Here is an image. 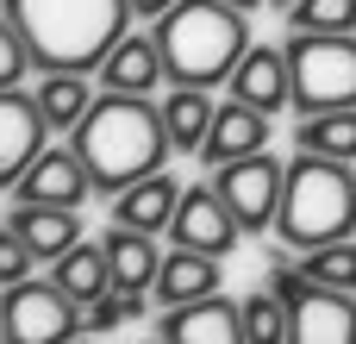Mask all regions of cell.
Here are the masks:
<instances>
[{"label": "cell", "instance_id": "obj_34", "mask_svg": "<svg viewBox=\"0 0 356 344\" xmlns=\"http://www.w3.org/2000/svg\"><path fill=\"white\" fill-rule=\"evenodd\" d=\"M144 344H169V338H144Z\"/></svg>", "mask_w": 356, "mask_h": 344}, {"label": "cell", "instance_id": "obj_9", "mask_svg": "<svg viewBox=\"0 0 356 344\" xmlns=\"http://www.w3.org/2000/svg\"><path fill=\"white\" fill-rule=\"evenodd\" d=\"M238 238H244V226H238V213L219 201L213 182L181 188V207H175V219H169V244H181V251H207V257H232Z\"/></svg>", "mask_w": 356, "mask_h": 344}, {"label": "cell", "instance_id": "obj_16", "mask_svg": "<svg viewBox=\"0 0 356 344\" xmlns=\"http://www.w3.org/2000/svg\"><path fill=\"white\" fill-rule=\"evenodd\" d=\"M6 226L31 244L38 263H56L63 251L81 244V207H31V201H19V207L6 213Z\"/></svg>", "mask_w": 356, "mask_h": 344}, {"label": "cell", "instance_id": "obj_14", "mask_svg": "<svg viewBox=\"0 0 356 344\" xmlns=\"http://www.w3.org/2000/svg\"><path fill=\"white\" fill-rule=\"evenodd\" d=\"M169 344H250L244 338V307L225 301V295H207V301H188V307H163V326Z\"/></svg>", "mask_w": 356, "mask_h": 344}, {"label": "cell", "instance_id": "obj_33", "mask_svg": "<svg viewBox=\"0 0 356 344\" xmlns=\"http://www.w3.org/2000/svg\"><path fill=\"white\" fill-rule=\"evenodd\" d=\"M275 6H282V13H288V6H294V0H275Z\"/></svg>", "mask_w": 356, "mask_h": 344}, {"label": "cell", "instance_id": "obj_24", "mask_svg": "<svg viewBox=\"0 0 356 344\" xmlns=\"http://www.w3.org/2000/svg\"><path fill=\"white\" fill-rule=\"evenodd\" d=\"M288 31H356V0H294Z\"/></svg>", "mask_w": 356, "mask_h": 344}, {"label": "cell", "instance_id": "obj_29", "mask_svg": "<svg viewBox=\"0 0 356 344\" xmlns=\"http://www.w3.org/2000/svg\"><path fill=\"white\" fill-rule=\"evenodd\" d=\"M31 263H38V257H31V244H25L13 226H0V288L25 282V276H31Z\"/></svg>", "mask_w": 356, "mask_h": 344}, {"label": "cell", "instance_id": "obj_18", "mask_svg": "<svg viewBox=\"0 0 356 344\" xmlns=\"http://www.w3.org/2000/svg\"><path fill=\"white\" fill-rule=\"evenodd\" d=\"M175 207H181V182L156 169V175L131 182L125 194H113V226H131V232H169Z\"/></svg>", "mask_w": 356, "mask_h": 344}, {"label": "cell", "instance_id": "obj_10", "mask_svg": "<svg viewBox=\"0 0 356 344\" xmlns=\"http://www.w3.org/2000/svg\"><path fill=\"white\" fill-rule=\"evenodd\" d=\"M38 150H50V119L25 88H0V188H13L38 163Z\"/></svg>", "mask_w": 356, "mask_h": 344}, {"label": "cell", "instance_id": "obj_1", "mask_svg": "<svg viewBox=\"0 0 356 344\" xmlns=\"http://www.w3.org/2000/svg\"><path fill=\"white\" fill-rule=\"evenodd\" d=\"M69 144L81 150V163L94 175V194H125L131 182L156 175L175 150L169 125H163V107H150L144 94H113V88L81 113Z\"/></svg>", "mask_w": 356, "mask_h": 344}, {"label": "cell", "instance_id": "obj_3", "mask_svg": "<svg viewBox=\"0 0 356 344\" xmlns=\"http://www.w3.org/2000/svg\"><path fill=\"white\" fill-rule=\"evenodd\" d=\"M156 44H163V69L181 88H219L232 81V69L244 63L250 38V13L225 6V0H175L156 19Z\"/></svg>", "mask_w": 356, "mask_h": 344}, {"label": "cell", "instance_id": "obj_19", "mask_svg": "<svg viewBox=\"0 0 356 344\" xmlns=\"http://www.w3.org/2000/svg\"><path fill=\"white\" fill-rule=\"evenodd\" d=\"M100 244H106V263H113V288H125V295H144V288H156V269H163L156 232H131V226H113Z\"/></svg>", "mask_w": 356, "mask_h": 344}, {"label": "cell", "instance_id": "obj_20", "mask_svg": "<svg viewBox=\"0 0 356 344\" xmlns=\"http://www.w3.org/2000/svg\"><path fill=\"white\" fill-rule=\"evenodd\" d=\"M31 100L50 119V132H75L81 113L94 107V81L81 69H44V81H31Z\"/></svg>", "mask_w": 356, "mask_h": 344}, {"label": "cell", "instance_id": "obj_28", "mask_svg": "<svg viewBox=\"0 0 356 344\" xmlns=\"http://www.w3.org/2000/svg\"><path fill=\"white\" fill-rule=\"evenodd\" d=\"M38 63H31V44H25V31L0 13V88H19L25 75H31Z\"/></svg>", "mask_w": 356, "mask_h": 344}, {"label": "cell", "instance_id": "obj_35", "mask_svg": "<svg viewBox=\"0 0 356 344\" xmlns=\"http://www.w3.org/2000/svg\"><path fill=\"white\" fill-rule=\"evenodd\" d=\"M75 344H81V338H75Z\"/></svg>", "mask_w": 356, "mask_h": 344}, {"label": "cell", "instance_id": "obj_8", "mask_svg": "<svg viewBox=\"0 0 356 344\" xmlns=\"http://www.w3.org/2000/svg\"><path fill=\"white\" fill-rule=\"evenodd\" d=\"M282 182H288V163H282V157H269V150H257V157H238V163L213 169V188H219V201L238 213V226H244V232H269V226H275Z\"/></svg>", "mask_w": 356, "mask_h": 344}, {"label": "cell", "instance_id": "obj_5", "mask_svg": "<svg viewBox=\"0 0 356 344\" xmlns=\"http://www.w3.org/2000/svg\"><path fill=\"white\" fill-rule=\"evenodd\" d=\"M269 295L288 307V344H356V295L269 257Z\"/></svg>", "mask_w": 356, "mask_h": 344}, {"label": "cell", "instance_id": "obj_31", "mask_svg": "<svg viewBox=\"0 0 356 344\" xmlns=\"http://www.w3.org/2000/svg\"><path fill=\"white\" fill-rule=\"evenodd\" d=\"M225 6H238V13H257V6H263V0H225Z\"/></svg>", "mask_w": 356, "mask_h": 344}, {"label": "cell", "instance_id": "obj_32", "mask_svg": "<svg viewBox=\"0 0 356 344\" xmlns=\"http://www.w3.org/2000/svg\"><path fill=\"white\" fill-rule=\"evenodd\" d=\"M0 344H6V307H0Z\"/></svg>", "mask_w": 356, "mask_h": 344}, {"label": "cell", "instance_id": "obj_2", "mask_svg": "<svg viewBox=\"0 0 356 344\" xmlns=\"http://www.w3.org/2000/svg\"><path fill=\"white\" fill-rule=\"evenodd\" d=\"M0 13L25 31L38 69H81V75H94L131 25V0H6Z\"/></svg>", "mask_w": 356, "mask_h": 344}, {"label": "cell", "instance_id": "obj_27", "mask_svg": "<svg viewBox=\"0 0 356 344\" xmlns=\"http://www.w3.org/2000/svg\"><path fill=\"white\" fill-rule=\"evenodd\" d=\"M144 313V295H125V288H106L100 301H88V332H119Z\"/></svg>", "mask_w": 356, "mask_h": 344}, {"label": "cell", "instance_id": "obj_15", "mask_svg": "<svg viewBox=\"0 0 356 344\" xmlns=\"http://www.w3.org/2000/svg\"><path fill=\"white\" fill-rule=\"evenodd\" d=\"M94 75H100V88H113V94H150L156 81H169L156 31H125V38L106 50V63H100Z\"/></svg>", "mask_w": 356, "mask_h": 344}, {"label": "cell", "instance_id": "obj_23", "mask_svg": "<svg viewBox=\"0 0 356 344\" xmlns=\"http://www.w3.org/2000/svg\"><path fill=\"white\" fill-rule=\"evenodd\" d=\"M294 150H319V157H344V163H356V107L300 113V125H294Z\"/></svg>", "mask_w": 356, "mask_h": 344}, {"label": "cell", "instance_id": "obj_13", "mask_svg": "<svg viewBox=\"0 0 356 344\" xmlns=\"http://www.w3.org/2000/svg\"><path fill=\"white\" fill-rule=\"evenodd\" d=\"M269 113L263 107H250V100H219V113H213V132H207V144H200V163L207 169H225V163H238V157H257V150H269Z\"/></svg>", "mask_w": 356, "mask_h": 344}, {"label": "cell", "instance_id": "obj_7", "mask_svg": "<svg viewBox=\"0 0 356 344\" xmlns=\"http://www.w3.org/2000/svg\"><path fill=\"white\" fill-rule=\"evenodd\" d=\"M0 307H6V344H75L88 332V307L56 282L25 276L0 295Z\"/></svg>", "mask_w": 356, "mask_h": 344}, {"label": "cell", "instance_id": "obj_30", "mask_svg": "<svg viewBox=\"0 0 356 344\" xmlns=\"http://www.w3.org/2000/svg\"><path fill=\"white\" fill-rule=\"evenodd\" d=\"M175 0H131V19H163Z\"/></svg>", "mask_w": 356, "mask_h": 344}, {"label": "cell", "instance_id": "obj_11", "mask_svg": "<svg viewBox=\"0 0 356 344\" xmlns=\"http://www.w3.org/2000/svg\"><path fill=\"white\" fill-rule=\"evenodd\" d=\"M13 194L31 201V207H81L94 194V175L81 163V150L63 144V150H38V163L13 182Z\"/></svg>", "mask_w": 356, "mask_h": 344}, {"label": "cell", "instance_id": "obj_17", "mask_svg": "<svg viewBox=\"0 0 356 344\" xmlns=\"http://www.w3.org/2000/svg\"><path fill=\"white\" fill-rule=\"evenodd\" d=\"M225 257H207V251H169L163 257V269H156V301L163 307H188V301H207V295H219V282H225V269H219Z\"/></svg>", "mask_w": 356, "mask_h": 344}, {"label": "cell", "instance_id": "obj_21", "mask_svg": "<svg viewBox=\"0 0 356 344\" xmlns=\"http://www.w3.org/2000/svg\"><path fill=\"white\" fill-rule=\"evenodd\" d=\"M213 113H219L213 88H181V81H175V94L163 100L169 144H175L181 157H200V144H207V132H213Z\"/></svg>", "mask_w": 356, "mask_h": 344}, {"label": "cell", "instance_id": "obj_25", "mask_svg": "<svg viewBox=\"0 0 356 344\" xmlns=\"http://www.w3.org/2000/svg\"><path fill=\"white\" fill-rule=\"evenodd\" d=\"M244 338L250 344H288V307L263 288V295H244Z\"/></svg>", "mask_w": 356, "mask_h": 344}, {"label": "cell", "instance_id": "obj_22", "mask_svg": "<svg viewBox=\"0 0 356 344\" xmlns=\"http://www.w3.org/2000/svg\"><path fill=\"white\" fill-rule=\"evenodd\" d=\"M50 282H56V288H69L81 307H88V301H100V295L113 288V263H106V244H88V238H81L75 251H63V257L50 263Z\"/></svg>", "mask_w": 356, "mask_h": 344}, {"label": "cell", "instance_id": "obj_4", "mask_svg": "<svg viewBox=\"0 0 356 344\" xmlns=\"http://www.w3.org/2000/svg\"><path fill=\"white\" fill-rule=\"evenodd\" d=\"M275 232L294 251H319L356 232V169L344 157H319V150H294L288 182H282V207H275Z\"/></svg>", "mask_w": 356, "mask_h": 344}, {"label": "cell", "instance_id": "obj_26", "mask_svg": "<svg viewBox=\"0 0 356 344\" xmlns=\"http://www.w3.org/2000/svg\"><path fill=\"white\" fill-rule=\"evenodd\" d=\"M300 269H307L313 282H332V288H350V295H356V238H338V244L307 251Z\"/></svg>", "mask_w": 356, "mask_h": 344}, {"label": "cell", "instance_id": "obj_12", "mask_svg": "<svg viewBox=\"0 0 356 344\" xmlns=\"http://www.w3.org/2000/svg\"><path fill=\"white\" fill-rule=\"evenodd\" d=\"M232 94L263 107L269 119L294 107V63H288V44H250L244 63L232 69Z\"/></svg>", "mask_w": 356, "mask_h": 344}, {"label": "cell", "instance_id": "obj_6", "mask_svg": "<svg viewBox=\"0 0 356 344\" xmlns=\"http://www.w3.org/2000/svg\"><path fill=\"white\" fill-rule=\"evenodd\" d=\"M294 63V113L356 107V31H288Z\"/></svg>", "mask_w": 356, "mask_h": 344}]
</instances>
